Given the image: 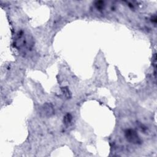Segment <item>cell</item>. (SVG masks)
<instances>
[{"instance_id":"obj_1","label":"cell","mask_w":157,"mask_h":157,"mask_svg":"<svg viewBox=\"0 0 157 157\" xmlns=\"http://www.w3.org/2000/svg\"><path fill=\"white\" fill-rule=\"evenodd\" d=\"M125 136L128 140L131 143L137 144L140 142V139L136 131L132 129H128L125 132Z\"/></svg>"}]
</instances>
